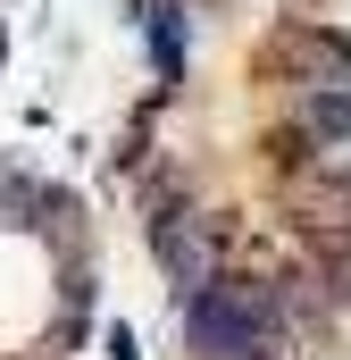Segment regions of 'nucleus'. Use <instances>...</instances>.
<instances>
[{
    "label": "nucleus",
    "instance_id": "obj_1",
    "mask_svg": "<svg viewBox=\"0 0 351 360\" xmlns=\"http://www.w3.org/2000/svg\"><path fill=\"white\" fill-rule=\"evenodd\" d=\"M301 117H310L318 143H343V134H351V92H343V84H318L310 101H301Z\"/></svg>",
    "mask_w": 351,
    "mask_h": 360
}]
</instances>
